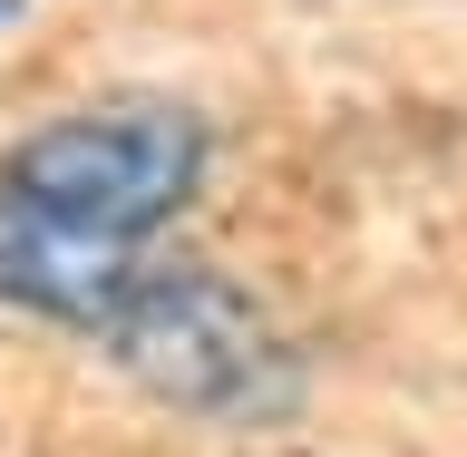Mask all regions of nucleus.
Listing matches in <instances>:
<instances>
[{"label": "nucleus", "mask_w": 467, "mask_h": 457, "mask_svg": "<svg viewBox=\"0 0 467 457\" xmlns=\"http://www.w3.org/2000/svg\"><path fill=\"white\" fill-rule=\"evenodd\" d=\"M108 350L146 400L185 419H273L292 409V379H302L283 331L214 273H146L127 312L108 321Z\"/></svg>", "instance_id": "nucleus-1"}, {"label": "nucleus", "mask_w": 467, "mask_h": 457, "mask_svg": "<svg viewBox=\"0 0 467 457\" xmlns=\"http://www.w3.org/2000/svg\"><path fill=\"white\" fill-rule=\"evenodd\" d=\"M195 166H204V127L185 108L146 98V108H88V117H58V127L20 137L0 156V195L146 244L195 195Z\"/></svg>", "instance_id": "nucleus-2"}, {"label": "nucleus", "mask_w": 467, "mask_h": 457, "mask_svg": "<svg viewBox=\"0 0 467 457\" xmlns=\"http://www.w3.org/2000/svg\"><path fill=\"white\" fill-rule=\"evenodd\" d=\"M137 244L98 224H68V214H39V204L0 195V302L29 321H78V331H108L137 292Z\"/></svg>", "instance_id": "nucleus-3"}]
</instances>
